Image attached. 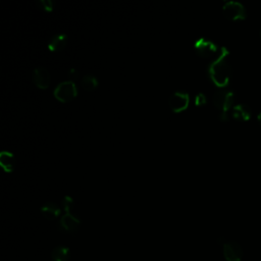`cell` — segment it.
I'll return each mask as SVG.
<instances>
[{"mask_svg": "<svg viewBox=\"0 0 261 261\" xmlns=\"http://www.w3.org/2000/svg\"><path fill=\"white\" fill-rule=\"evenodd\" d=\"M228 55L229 50L226 47H222L219 56L210 62L207 69L211 81L220 88H225L230 81L231 67L227 59Z\"/></svg>", "mask_w": 261, "mask_h": 261, "instance_id": "6da1fadb", "label": "cell"}, {"mask_svg": "<svg viewBox=\"0 0 261 261\" xmlns=\"http://www.w3.org/2000/svg\"><path fill=\"white\" fill-rule=\"evenodd\" d=\"M235 94L232 89L220 88L213 94V103L217 110L221 111V114H228L234 104Z\"/></svg>", "mask_w": 261, "mask_h": 261, "instance_id": "7a4b0ae2", "label": "cell"}, {"mask_svg": "<svg viewBox=\"0 0 261 261\" xmlns=\"http://www.w3.org/2000/svg\"><path fill=\"white\" fill-rule=\"evenodd\" d=\"M56 99L68 102L74 99L77 95V86L73 81H63L60 82L54 89L53 92Z\"/></svg>", "mask_w": 261, "mask_h": 261, "instance_id": "3957f363", "label": "cell"}, {"mask_svg": "<svg viewBox=\"0 0 261 261\" xmlns=\"http://www.w3.org/2000/svg\"><path fill=\"white\" fill-rule=\"evenodd\" d=\"M223 10L225 12V15L232 20L244 19L247 15V11L244 4L240 1H236V0H229V1H226L223 6Z\"/></svg>", "mask_w": 261, "mask_h": 261, "instance_id": "277c9868", "label": "cell"}, {"mask_svg": "<svg viewBox=\"0 0 261 261\" xmlns=\"http://www.w3.org/2000/svg\"><path fill=\"white\" fill-rule=\"evenodd\" d=\"M194 47L197 53L203 57H209L217 51L215 43L205 37H200L194 43Z\"/></svg>", "mask_w": 261, "mask_h": 261, "instance_id": "5b68a950", "label": "cell"}, {"mask_svg": "<svg viewBox=\"0 0 261 261\" xmlns=\"http://www.w3.org/2000/svg\"><path fill=\"white\" fill-rule=\"evenodd\" d=\"M168 103L173 112H182L189 103V94L184 90H177L170 95Z\"/></svg>", "mask_w": 261, "mask_h": 261, "instance_id": "8992f818", "label": "cell"}, {"mask_svg": "<svg viewBox=\"0 0 261 261\" xmlns=\"http://www.w3.org/2000/svg\"><path fill=\"white\" fill-rule=\"evenodd\" d=\"M224 256L227 261H240L243 256L242 247L236 241H227L224 243Z\"/></svg>", "mask_w": 261, "mask_h": 261, "instance_id": "52a82bcc", "label": "cell"}, {"mask_svg": "<svg viewBox=\"0 0 261 261\" xmlns=\"http://www.w3.org/2000/svg\"><path fill=\"white\" fill-rule=\"evenodd\" d=\"M33 81L41 89H46L49 86L50 75L44 67H37L33 71Z\"/></svg>", "mask_w": 261, "mask_h": 261, "instance_id": "ba28073f", "label": "cell"}, {"mask_svg": "<svg viewBox=\"0 0 261 261\" xmlns=\"http://www.w3.org/2000/svg\"><path fill=\"white\" fill-rule=\"evenodd\" d=\"M81 224V221L71 212H65L59 221V228L64 232H75Z\"/></svg>", "mask_w": 261, "mask_h": 261, "instance_id": "9c48e42d", "label": "cell"}, {"mask_svg": "<svg viewBox=\"0 0 261 261\" xmlns=\"http://www.w3.org/2000/svg\"><path fill=\"white\" fill-rule=\"evenodd\" d=\"M232 116L239 121H248L251 118V110L246 104H236L232 108Z\"/></svg>", "mask_w": 261, "mask_h": 261, "instance_id": "30bf717a", "label": "cell"}, {"mask_svg": "<svg viewBox=\"0 0 261 261\" xmlns=\"http://www.w3.org/2000/svg\"><path fill=\"white\" fill-rule=\"evenodd\" d=\"M41 213L45 219L53 221L60 214V208L54 202H46L41 206Z\"/></svg>", "mask_w": 261, "mask_h": 261, "instance_id": "8fae6325", "label": "cell"}, {"mask_svg": "<svg viewBox=\"0 0 261 261\" xmlns=\"http://www.w3.org/2000/svg\"><path fill=\"white\" fill-rule=\"evenodd\" d=\"M68 36L65 34H56L51 37L48 42V48L50 51L61 50L65 45H67Z\"/></svg>", "mask_w": 261, "mask_h": 261, "instance_id": "7c38bea8", "label": "cell"}, {"mask_svg": "<svg viewBox=\"0 0 261 261\" xmlns=\"http://www.w3.org/2000/svg\"><path fill=\"white\" fill-rule=\"evenodd\" d=\"M51 257L53 261H70L71 251L69 247L57 246L51 252Z\"/></svg>", "mask_w": 261, "mask_h": 261, "instance_id": "4fadbf2b", "label": "cell"}, {"mask_svg": "<svg viewBox=\"0 0 261 261\" xmlns=\"http://www.w3.org/2000/svg\"><path fill=\"white\" fill-rule=\"evenodd\" d=\"M0 163L6 171H11L14 166V157L9 151L3 150L0 153Z\"/></svg>", "mask_w": 261, "mask_h": 261, "instance_id": "5bb4252c", "label": "cell"}, {"mask_svg": "<svg viewBox=\"0 0 261 261\" xmlns=\"http://www.w3.org/2000/svg\"><path fill=\"white\" fill-rule=\"evenodd\" d=\"M97 85H98L97 78L90 74L84 75L81 80V86L85 90H93L96 88Z\"/></svg>", "mask_w": 261, "mask_h": 261, "instance_id": "9a60e30c", "label": "cell"}, {"mask_svg": "<svg viewBox=\"0 0 261 261\" xmlns=\"http://www.w3.org/2000/svg\"><path fill=\"white\" fill-rule=\"evenodd\" d=\"M62 206H63L65 212H71L72 208L74 207V200H73L71 196H69V195L64 196L63 199H62Z\"/></svg>", "mask_w": 261, "mask_h": 261, "instance_id": "2e32d148", "label": "cell"}, {"mask_svg": "<svg viewBox=\"0 0 261 261\" xmlns=\"http://www.w3.org/2000/svg\"><path fill=\"white\" fill-rule=\"evenodd\" d=\"M37 5L43 9H45L47 11L52 10L53 8V2L52 0H37L36 1Z\"/></svg>", "mask_w": 261, "mask_h": 261, "instance_id": "e0dca14e", "label": "cell"}, {"mask_svg": "<svg viewBox=\"0 0 261 261\" xmlns=\"http://www.w3.org/2000/svg\"><path fill=\"white\" fill-rule=\"evenodd\" d=\"M205 103H206V96H205L204 93L199 92V93L196 94V96H195V104L196 105L200 106V105H203Z\"/></svg>", "mask_w": 261, "mask_h": 261, "instance_id": "ac0fdd59", "label": "cell"}, {"mask_svg": "<svg viewBox=\"0 0 261 261\" xmlns=\"http://www.w3.org/2000/svg\"><path fill=\"white\" fill-rule=\"evenodd\" d=\"M69 76L73 79H76L78 77V71L76 69H71L70 70V73H69Z\"/></svg>", "mask_w": 261, "mask_h": 261, "instance_id": "d6986e66", "label": "cell"}, {"mask_svg": "<svg viewBox=\"0 0 261 261\" xmlns=\"http://www.w3.org/2000/svg\"><path fill=\"white\" fill-rule=\"evenodd\" d=\"M257 120H258V122H259V124L261 125V112L258 114V116H257Z\"/></svg>", "mask_w": 261, "mask_h": 261, "instance_id": "ffe728a7", "label": "cell"}]
</instances>
